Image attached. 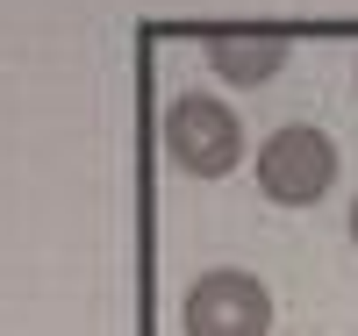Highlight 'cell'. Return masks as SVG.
<instances>
[{
    "mask_svg": "<svg viewBox=\"0 0 358 336\" xmlns=\"http://www.w3.org/2000/svg\"><path fill=\"white\" fill-rule=\"evenodd\" d=\"M165 158L187 179H222L244 158V122H236L229 101L215 94H179L165 108Z\"/></svg>",
    "mask_w": 358,
    "mask_h": 336,
    "instance_id": "obj_1",
    "label": "cell"
},
{
    "mask_svg": "<svg viewBox=\"0 0 358 336\" xmlns=\"http://www.w3.org/2000/svg\"><path fill=\"white\" fill-rule=\"evenodd\" d=\"M258 187L280 207H315L337 187V143L315 129V122H287L258 143Z\"/></svg>",
    "mask_w": 358,
    "mask_h": 336,
    "instance_id": "obj_2",
    "label": "cell"
},
{
    "mask_svg": "<svg viewBox=\"0 0 358 336\" xmlns=\"http://www.w3.org/2000/svg\"><path fill=\"white\" fill-rule=\"evenodd\" d=\"M187 336H265L273 329V293H265L251 272L215 265L187 286V308H179Z\"/></svg>",
    "mask_w": 358,
    "mask_h": 336,
    "instance_id": "obj_3",
    "label": "cell"
},
{
    "mask_svg": "<svg viewBox=\"0 0 358 336\" xmlns=\"http://www.w3.org/2000/svg\"><path fill=\"white\" fill-rule=\"evenodd\" d=\"M201 57L222 86H265L287 65V36H208Z\"/></svg>",
    "mask_w": 358,
    "mask_h": 336,
    "instance_id": "obj_4",
    "label": "cell"
},
{
    "mask_svg": "<svg viewBox=\"0 0 358 336\" xmlns=\"http://www.w3.org/2000/svg\"><path fill=\"white\" fill-rule=\"evenodd\" d=\"M351 243H358V200H351Z\"/></svg>",
    "mask_w": 358,
    "mask_h": 336,
    "instance_id": "obj_5",
    "label": "cell"
}]
</instances>
